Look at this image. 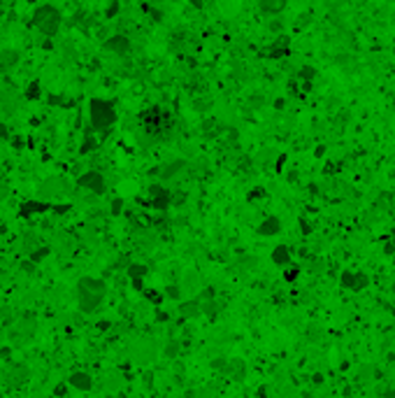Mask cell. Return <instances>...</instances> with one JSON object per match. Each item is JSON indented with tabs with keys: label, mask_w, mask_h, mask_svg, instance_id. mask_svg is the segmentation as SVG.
Wrapping results in <instances>:
<instances>
[{
	"label": "cell",
	"mask_w": 395,
	"mask_h": 398,
	"mask_svg": "<svg viewBox=\"0 0 395 398\" xmlns=\"http://www.w3.org/2000/svg\"><path fill=\"white\" fill-rule=\"evenodd\" d=\"M105 282L102 280H95V277H81L77 282V300H79V310L91 314L100 308L102 298H105Z\"/></svg>",
	"instance_id": "1"
},
{
	"label": "cell",
	"mask_w": 395,
	"mask_h": 398,
	"mask_svg": "<svg viewBox=\"0 0 395 398\" xmlns=\"http://www.w3.org/2000/svg\"><path fill=\"white\" fill-rule=\"evenodd\" d=\"M88 116H91V128L93 130H109L116 124V110L109 100H102V98H93L88 102Z\"/></svg>",
	"instance_id": "2"
},
{
	"label": "cell",
	"mask_w": 395,
	"mask_h": 398,
	"mask_svg": "<svg viewBox=\"0 0 395 398\" xmlns=\"http://www.w3.org/2000/svg\"><path fill=\"white\" fill-rule=\"evenodd\" d=\"M33 26H37V30H40L42 35L54 38V35L58 33V28H60V12L56 10V7H51V5L37 7L35 14H33Z\"/></svg>",
	"instance_id": "3"
},
{
	"label": "cell",
	"mask_w": 395,
	"mask_h": 398,
	"mask_svg": "<svg viewBox=\"0 0 395 398\" xmlns=\"http://www.w3.org/2000/svg\"><path fill=\"white\" fill-rule=\"evenodd\" d=\"M340 284L349 291H363L370 286V277L365 272H356V270H344L340 277Z\"/></svg>",
	"instance_id": "4"
},
{
	"label": "cell",
	"mask_w": 395,
	"mask_h": 398,
	"mask_svg": "<svg viewBox=\"0 0 395 398\" xmlns=\"http://www.w3.org/2000/svg\"><path fill=\"white\" fill-rule=\"evenodd\" d=\"M77 184H79L81 189L93 191L95 196H102V194H105V177H102L100 172H95V170H88V172H84V175L77 180Z\"/></svg>",
	"instance_id": "5"
},
{
	"label": "cell",
	"mask_w": 395,
	"mask_h": 398,
	"mask_svg": "<svg viewBox=\"0 0 395 398\" xmlns=\"http://www.w3.org/2000/svg\"><path fill=\"white\" fill-rule=\"evenodd\" d=\"M170 191L163 189L161 184H151L149 186V205L154 210H161V212H165V210L170 208Z\"/></svg>",
	"instance_id": "6"
},
{
	"label": "cell",
	"mask_w": 395,
	"mask_h": 398,
	"mask_svg": "<svg viewBox=\"0 0 395 398\" xmlns=\"http://www.w3.org/2000/svg\"><path fill=\"white\" fill-rule=\"evenodd\" d=\"M105 49H107V52H112V54L123 56V54H128V52H130V40H128L126 35H112V38L105 42Z\"/></svg>",
	"instance_id": "7"
},
{
	"label": "cell",
	"mask_w": 395,
	"mask_h": 398,
	"mask_svg": "<svg viewBox=\"0 0 395 398\" xmlns=\"http://www.w3.org/2000/svg\"><path fill=\"white\" fill-rule=\"evenodd\" d=\"M67 384L74 386V389H79V392H91V386H93V380H91V375L88 372H72L70 378H67Z\"/></svg>",
	"instance_id": "8"
},
{
	"label": "cell",
	"mask_w": 395,
	"mask_h": 398,
	"mask_svg": "<svg viewBox=\"0 0 395 398\" xmlns=\"http://www.w3.org/2000/svg\"><path fill=\"white\" fill-rule=\"evenodd\" d=\"M223 372L233 380H242L244 375H247V364H244L242 358H230V361L226 364V368H223Z\"/></svg>",
	"instance_id": "9"
},
{
	"label": "cell",
	"mask_w": 395,
	"mask_h": 398,
	"mask_svg": "<svg viewBox=\"0 0 395 398\" xmlns=\"http://www.w3.org/2000/svg\"><path fill=\"white\" fill-rule=\"evenodd\" d=\"M286 5L288 0H258V7L263 14H282Z\"/></svg>",
	"instance_id": "10"
},
{
	"label": "cell",
	"mask_w": 395,
	"mask_h": 398,
	"mask_svg": "<svg viewBox=\"0 0 395 398\" xmlns=\"http://www.w3.org/2000/svg\"><path fill=\"white\" fill-rule=\"evenodd\" d=\"M54 205L49 202H37V200H28L21 205V216H30V214H40V212H49Z\"/></svg>",
	"instance_id": "11"
},
{
	"label": "cell",
	"mask_w": 395,
	"mask_h": 398,
	"mask_svg": "<svg viewBox=\"0 0 395 398\" xmlns=\"http://www.w3.org/2000/svg\"><path fill=\"white\" fill-rule=\"evenodd\" d=\"M282 230V222L277 219V216H268V219H263L261 226H258V233L261 236H277Z\"/></svg>",
	"instance_id": "12"
},
{
	"label": "cell",
	"mask_w": 395,
	"mask_h": 398,
	"mask_svg": "<svg viewBox=\"0 0 395 398\" xmlns=\"http://www.w3.org/2000/svg\"><path fill=\"white\" fill-rule=\"evenodd\" d=\"M19 52H14V49H5V52H0V70L5 72V70H12L16 63H19Z\"/></svg>",
	"instance_id": "13"
},
{
	"label": "cell",
	"mask_w": 395,
	"mask_h": 398,
	"mask_svg": "<svg viewBox=\"0 0 395 398\" xmlns=\"http://www.w3.org/2000/svg\"><path fill=\"white\" fill-rule=\"evenodd\" d=\"M272 261H275L277 266H282V268L291 264V252H288V247H284V244L275 247V252H272Z\"/></svg>",
	"instance_id": "14"
},
{
	"label": "cell",
	"mask_w": 395,
	"mask_h": 398,
	"mask_svg": "<svg viewBox=\"0 0 395 398\" xmlns=\"http://www.w3.org/2000/svg\"><path fill=\"white\" fill-rule=\"evenodd\" d=\"M288 44H291V40H288V35H282L279 40L275 42V47H272V52H270V56H282V54H288Z\"/></svg>",
	"instance_id": "15"
},
{
	"label": "cell",
	"mask_w": 395,
	"mask_h": 398,
	"mask_svg": "<svg viewBox=\"0 0 395 398\" xmlns=\"http://www.w3.org/2000/svg\"><path fill=\"white\" fill-rule=\"evenodd\" d=\"M179 310H181L184 317H195V314H200V312H202V308L198 305V300H188V303L181 305Z\"/></svg>",
	"instance_id": "16"
},
{
	"label": "cell",
	"mask_w": 395,
	"mask_h": 398,
	"mask_svg": "<svg viewBox=\"0 0 395 398\" xmlns=\"http://www.w3.org/2000/svg\"><path fill=\"white\" fill-rule=\"evenodd\" d=\"M47 256H49V247H40L37 252H30V261H33V264H40V261H44Z\"/></svg>",
	"instance_id": "17"
},
{
	"label": "cell",
	"mask_w": 395,
	"mask_h": 398,
	"mask_svg": "<svg viewBox=\"0 0 395 398\" xmlns=\"http://www.w3.org/2000/svg\"><path fill=\"white\" fill-rule=\"evenodd\" d=\"M128 275L133 277V280H142V277L147 275V268H144V266H140V264H135V266H130Z\"/></svg>",
	"instance_id": "18"
},
{
	"label": "cell",
	"mask_w": 395,
	"mask_h": 398,
	"mask_svg": "<svg viewBox=\"0 0 395 398\" xmlns=\"http://www.w3.org/2000/svg\"><path fill=\"white\" fill-rule=\"evenodd\" d=\"M26 98L28 100H37L40 98V84L37 82H30V86L26 88Z\"/></svg>",
	"instance_id": "19"
},
{
	"label": "cell",
	"mask_w": 395,
	"mask_h": 398,
	"mask_svg": "<svg viewBox=\"0 0 395 398\" xmlns=\"http://www.w3.org/2000/svg\"><path fill=\"white\" fill-rule=\"evenodd\" d=\"M181 166H184V161H174L172 166H165V168H163V180H168V177H174V172H177Z\"/></svg>",
	"instance_id": "20"
},
{
	"label": "cell",
	"mask_w": 395,
	"mask_h": 398,
	"mask_svg": "<svg viewBox=\"0 0 395 398\" xmlns=\"http://www.w3.org/2000/svg\"><path fill=\"white\" fill-rule=\"evenodd\" d=\"M95 144H98V142H95L91 135H86V140H84V144H81V154H86V152L95 149Z\"/></svg>",
	"instance_id": "21"
},
{
	"label": "cell",
	"mask_w": 395,
	"mask_h": 398,
	"mask_svg": "<svg viewBox=\"0 0 395 398\" xmlns=\"http://www.w3.org/2000/svg\"><path fill=\"white\" fill-rule=\"evenodd\" d=\"M177 352H179V344H177V342L172 340V342H170L168 347H165V356H177Z\"/></svg>",
	"instance_id": "22"
},
{
	"label": "cell",
	"mask_w": 395,
	"mask_h": 398,
	"mask_svg": "<svg viewBox=\"0 0 395 398\" xmlns=\"http://www.w3.org/2000/svg\"><path fill=\"white\" fill-rule=\"evenodd\" d=\"M384 252H386L389 256H393V254H395V238H391L389 242L384 244Z\"/></svg>",
	"instance_id": "23"
},
{
	"label": "cell",
	"mask_w": 395,
	"mask_h": 398,
	"mask_svg": "<svg viewBox=\"0 0 395 398\" xmlns=\"http://www.w3.org/2000/svg\"><path fill=\"white\" fill-rule=\"evenodd\" d=\"M121 208H123V200H121V198H116V200L112 202V212H114V214H119Z\"/></svg>",
	"instance_id": "24"
},
{
	"label": "cell",
	"mask_w": 395,
	"mask_h": 398,
	"mask_svg": "<svg viewBox=\"0 0 395 398\" xmlns=\"http://www.w3.org/2000/svg\"><path fill=\"white\" fill-rule=\"evenodd\" d=\"M21 268H23V272H33L35 264H33V261H23V264H21Z\"/></svg>",
	"instance_id": "25"
},
{
	"label": "cell",
	"mask_w": 395,
	"mask_h": 398,
	"mask_svg": "<svg viewBox=\"0 0 395 398\" xmlns=\"http://www.w3.org/2000/svg\"><path fill=\"white\" fill-rule=\"evenodd\" d=\"M7 138H9V128L5 124H0V140H7Z\"/></svg>",
	"instance_id": "26"
},
{
	"label": "cell",
	"mask_w": 395,
	"mask_h": 398,
	"mask_svg": "<svg viewBox=\"0 0 395 398\" xmlns=\"http://www.w3.org/2000/svg\"><path fill=\"white\" fill-rule=\"evenodd\" d=\"M54 394H56V396H65V394H67V384H58L54 389Z\"/></svg>",
	"instance_id": "27"
},
{
	"label": "cell",
	"mask_w": 395,
	"mask_h": 398,
	"mask_svg": "<svg viewBox=\"0 0 395 398\" xmlns=\"http://www.w3.org/2000/svg\"><path fill=\"white\" fill-rule=\"evenodd\" d=\"M168 296H172V298H179V289H177V286H172V289H168Z\"/></svg>",
	"instance_id": "28"
},
{
	"label": "cell",
	"mask_w": 395,
	"mask_h": 398,
	"mask_svg": "<svg viewBox=\"0 0 395 398\" xmlns=\"http://www.w3.org/2000/svg\"><path fill=\"white\" fill-rule=\"evenodd\" d=\"M14 147H23V140H21V138H14Z\"/></svg>",
	"instance_id": "29"
},
{
	"label": "cell",
	"mask_w": 395,
	"mask_h": 398,
	"mask_svg": "<svg viewBox=\"0 0 395 398\" xmlns=\"http://www.w3.org/2000/svg\"><path fill=\"white\" fill-rule=\"evenodd\" d=\"M114 14H116V5H112V7L107 10V16H114Z\"/></svg>",
	"instance_id": "30"
},
{
	"label": "cell",
	"mask_w": 395,
	"mask_h": 398,
	"mask_svg": "<svg viewBox=\"0 0 395 398\" xmlns=\"http://www.w3.org/2000/svg\"><path fill=\"white\" fill-rule=\"evenodd\" d=\"M295 275H298V270H291V272H286V280H293Z\"/></svg>",
	"instance_id": "31"
},
{
	"label": "cell",
	"mask_w": 395,
	"mask_h": 398,
	"mask_svg": "<svg viewBox=\"0 0 395 398\" xmlns=\"http://www.w3.org/2000/svg\"><path fill=\"white\" fill-rule=\"evenodd\" d=\"M151 2H165V0H151Z\"/></svg>",
	"instance_id": "32"
},
{
	"label": "cell",
	"mask_w": 395,
	"mask_h": 398,
	"mask_svg": "<svg viewBox=\"0 0 395 398\" xmlns=\"http://www.w3.org/2000/svg\"><path fill=\"white\" fill-rule=\"evenodd\" d=\"M393 56H395V47H393Z\"/></svg>",
	"instance_id": "33"
},
{
	"label": "cell",
	"mask_w": 395,
	"mask_h": 398,
	"mask_svg": "<svg viewBox=\"0 0 395 398\" xmlns=\"http://www.w3.org/2000/svg\"><path fill=\"white\" fill-rule=\"evenodd\" d=\"M393 294H395V286H393Z\"/></svg>",
	"instance_id": "34"
}]
</instances>
